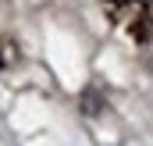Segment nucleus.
Returning <instances> with one entry per match:
<instances>
[{
    "instance_id": "nucleus-1",
    "label": "nucleus",
    "mask_w": 153,
    "mask_h": 146,
    "mask_svg": "<svg viewBox=\"0 0 153 146\" xmlns=\"http://www.w3.org/2000/svg\"><path fill=\"white\" fill-rule=\"evenodd\" d=\"M0 64H4V61H0Z\"/></svg>"
}]
</instances>
